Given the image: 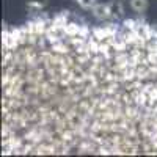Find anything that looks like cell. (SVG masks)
Wrapping results in <instances>:
<instances>
[{
  "label": "cell",
  "instance_id": "obj_1",
  "mask_svg": "<svg viewBox=\"0 0 157 157\" xmlns=\"http://www.w3.org/2000/svg\"><path fill=\"white\" fill-rule=\"evenodd\" d=\"M2 112L22 154H157V25L66 11L19 49Z\"/></svg>",
  "mask_w": 157,
  "mask_h": 157
},
{
  "label": "cell",
  "instance_id": "obj_2",
  "mask_svg": "<svg viewBox=\"0 0 157 157\" xmlns=\"http://www.w3.org/2000/svg\"><path fill=\"white\" fill-rule=\"evenodd\" d=\"M91 14L93 17L99 22H107V21H112V16H110V8H109V3H96L91 10Z\"/></svg>",
  "mask_w": 157,
  "mask_h": 157
},
{
  "label": "cell",
  "instance_id": "obj_3",
  "mask_svg": "<svg viewBox=\"0 0 157 157\" xmlns=\"http://www.w3.org/2000/svg\"><path fill=\"white\" fill-rule=\"evenodd\" d=\"M109 8H110L112 21H118L120 17L124 16V6L120 0H112V2H109Z\"/></svg>",
  "mask_w": 157,
  "mask_h": 157
},
{
  "label": "cell",
  "instance_id": "obj_4",
  "mask_svg": "<svg viewBox=\"0 0 157 157\" xmlns=\"http://www.w3.org/2000/svg\"><path fill=\"white\" fill-rule=\"evenodd\" d=\"M49 3V0H25V6L30 13H39L43 11Z\"/></svg>",
  "mask_w": 157,
  "mask_h": 157
},
{
  "label": "cell",
  "instance_id": "obj_5",
  "mask_svg": "<svg viewBox=\"0 0 157 157\" xmlns=\"http://www.w3.org/2000/svg\"><path fill=\"white\" fill-rule=\"evenodd\" d=\"M148 6H149L148 0H130V8H132L137 14H143V13H146Z\"/></svg>",
  "mask_w": 157,
  "mask_h": 157
},
{
  "label": "cell",
  "instance_id": "obj_6",
  "mask_svg": "<svg viewBox=\"0 0 157 157\" xmlns=\"http://www.w3.org/2000/svg\"><path fill=\"white\" fill-rule=\"evenodd\" d=\"M75 2H77V5L80 6L82 10H86V11L88 10L91 11V10H93V6L96 5V0H75Z\"/></svg>",
  "mask_w": 157,
  "mask_h": 157
}]
</instances>
